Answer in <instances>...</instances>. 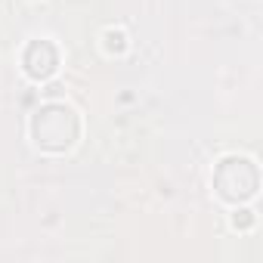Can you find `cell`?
Listing matches in <instances>:
<instances>
[{
    "label": "cell",
    "mask_w": 263,
    "mask_h": 263,
    "mask_svg": "<svg viewBox=\"0 0 263 263\" xmlns=\"http://www.w3.org/2000/svg\"><path fill=\"white\" fill-rule=\"evenodd\" d=\"M28 130H31V143L41 152L62 155L71 152L81 140V115L68 102H44L31 115Z\"/></svg>",
    "instance_id": "1"
},
{
    "label": "cell",
    "mask_w": 263,
    "mask_h": 263,
    "mask_svg": "<svg viewBox=\"0 0 263 263\" xmlns=\"http://www.w3.org/2000/svg\"><path fill=\"white\" fill-rule=\"evenodd\" d=\"M260 189V167L248 155H226L214 167V192L226 204H248L257 198Z\"/></svg>",
    "instance_id": "2"
},
{
    "label": "cell",
    "mask_w": 263,
    "mask_h": 263,
    "mask_svg": "<svg viewBox=\"0 0 263 263\" xmlns=\"http://www.w3.org/2000/svg\"><path fill=\"white\" fill-rule=\"evenodd\" d=\"M59 47L53 44V41H47V37H37V41H28L25 44V50H22V71L31 78V81H37V84H44V81H50L56 71H59Z\"/></svg>",
    "instance_id": "3"
},
{
    "label": "cell",
    "mask_w": 263,
    "mask_h": 263,
    "mask_svg": "<svg viewBox=\"0 0 263 263\" xmlns=\"http://www.w3.org/2000/svg\"><path fill=\"white\" fill-rule=\"evenodd\" d=\"M102 50H105V56H121L127 50V34L121 28H105L102 31Z\"/></svg>",
    "instance_id": "4"
},
{
    "label": "cell",
    "mask_w": 263,
    "mask_h": 263,
    "mask_svg": "<svg viewBox=\"0 0 263 263\" xmlns=\"http://www.w3.org/2000/svg\"><path fill=\"white\" fill-rule=\"evenodd\" d=\"M254 223H257L254 211H248V208L235 204V214H232V229H238V232H248V229H251Z\"/></svg>",
    "instance_id": "5"
}]
</instances>
